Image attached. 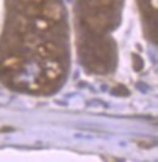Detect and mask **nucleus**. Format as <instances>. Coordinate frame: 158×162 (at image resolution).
I'll return each mask as SVG.
<instances>
[{"instance_id": "obj_1", "label": "nucleus", "mask_w": 158, "mask_h": 162, "mask_svg": "<svg viewBox=\"0 0 158 162\" xmlns=\"http://www.w3.org/2000/svg\"><path fill=\"white\" fill-rule=\"evenodd\" d=\"M37 53L42 56V58H49V60H55L60 58L65 55V51L61 46L56 43H46L42 45L37 46Z\"/></svg>"}, {"instance_id": "obj_2", "label": "nucleus", "mask_w": 158, "mask_h": 162, "mask_svg": "<svg viewBox=\"0 0 158 162\" xmlns=\"http://www.w3.org/2000/svg\"><path fill=\"white\" fill-rule=\"evenodd\" d=\"M40 12L46 18H50L54 21H58L62 17V9L56 3H49V4L43 5V8L40 9Z\"/></svg>"}, {"instance_id": "obj_3", "label": "nucleus", "mask_w": 158, "mask_h": 162, "mask_svg": "<svg viewBox=\"0 0 158 162\" xmlns=\"http://www.w3.org/2000/svg\"><path fill=\"white\" fill-rule=\"evenodd\" d=\"M24 67V61L20 56H12V58H6L2 63V68L9 69L12 72H18Z\"/></svg>"}, {"instance_id": "obj_4", "label": "nucleus", "mask_w": 158, "mask_h": 162, "mask_svg": "<svg viewBox=\"0 0 158 162\" xmlns=\"http://www.w3.org/2000/svg\"><path fill=\"white\" fill-rule=\"evenodd\" d=\"M23 43H24V45L29 46V48H35V46L39 45V38L35 34H31L29 33V34L26 35Z\"/></svg>"}, {"instance_id": "obj_5", "label": "nucleus", "mask_w": 158, "mask_h": 162, "mask_svg": "<svg viewBox=\"0 0 158 162\" xmlns=\"http://www.w3.org/2000/svg\"><path fill=\"white\" fill-rule=\"evenodd\" d=\"M35 26H37V28H39V29H46V28H49V23L47 21L45 20H37V22H35Z\"/></svg>"}]
</instances>
